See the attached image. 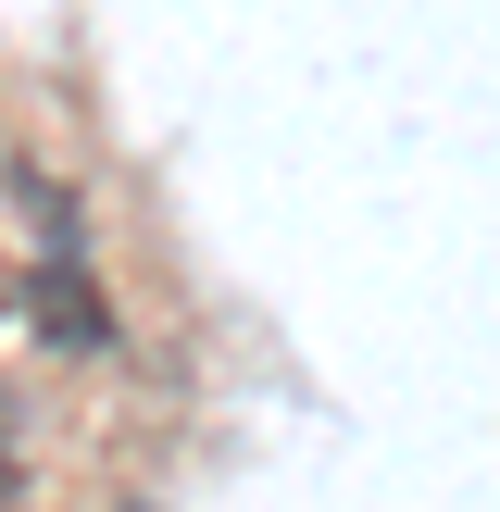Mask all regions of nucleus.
I'll return each instance as SVG.
<instances>
[{
    "mask_svg": "<svg viewBox=\"0 0 500 512\" xmlns=\"http://www.w3.org/2000/svg\"><path fill=\"white\" fill-rule=\"evenodd\" d=\"M13 488H25V463H13V450H0V512H13Z\"/></svg>",
    "mask_w": 500,
    "mask_h": 512,
    "instance_id": "nucleus-2",
    "label": "nucleus"
},
{
    "mask_svg": "<svg viewBox=\"0 0 500 512\" xmlns=\"http://www.w3.org/2000/svg\"><path fill=\"white\" fill-rule=\"evenodd\" d=\"M25 313H38V338L63 350V363H100V350H113V313H100V288H88V263H75V250H50V263H38Z\"/></svg>",
    "mask_w": 500,
    "mask_h": 512,
    "instance_id": "nucleus-1",
    "label": "nucleus"
}]
</instances>
